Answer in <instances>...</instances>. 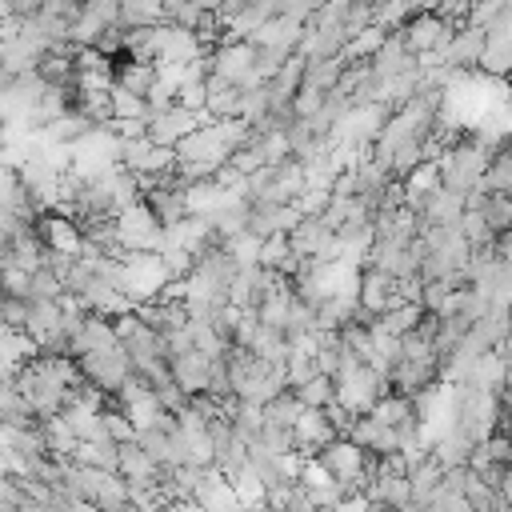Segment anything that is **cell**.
<instances>
[{"instance_id": "836d02e7", "label": "cell", "mask_w": 512, "mask_h": 512, "mask_svg": "<svg viewBox=\"0 0 512 512\" xmlns=\"http://www.w3.org/2000/svg\"><path fill=\"white\" fill-rule=\"evenodd\" d=\"M76 464H92V468H108V472H116L120 468V444L116 440H80V448H76V456H72Z\"/></svg>"}, {"instance_id": "f6af8a7d", "label": "cell", "mask_w": 512, "mask_h": 512, "mask_svg": "<svg viewBox=\"0 0 512 512\" xmlns=\"http://www.w3.org/2000/svg\"><path fill=\"white\" fill-rule=\"evenodd\" d=\"M500 400H504V408L512 404V360H508V376H504V388H500Z\"/></svg>"}, {"instance_id": "4316f807", "label": "cell", "mask_w": 512, "mask_h": 512, "mask_svg": "<svg viewBox=\"0 0 512 512\" xmlns=\"http://www.w3.org/2000/svg\"><path fill=\"white\" fill-rule=\"evenodd\" d=\"M444 472H448V468H444V464H440L432 452H428V456H424L416 468H408V480H412V500L428 504V500H432V492L444 484Z\"/></svg>"}, {"instance_id": "d6a6232c", "label": "cell", "mask_w": 512, "mask_h": 512, "mask_svg": "<svg viewBox=\"0 0 512 512\" xmlns=\"http://www.w3.org/2000/svg\"><path fill=\"white\" fill-rule=\"evenodd\" d=\"M304 408H308V404L296 396V388H284L280 396H272V400L264 404V420L276 424V428H296V420H300Z\"/></svg>"}, {"instance_id": "3957f363", "label": "cell", "mask_w": 512, "mask_h": 512, "mask_svg": "<svg viewBox=\"0 0 512 512\" xmlns=\"http://www.w3.org/2000/svg\"><path fill=\"white\" fill-rule=\"evenodd\" d=\"M504 420V400L496 388H480V384H460V400H456V428L480 444L488 440Z\"/></svg>"}, {"instance_id": "ee69618b", "label": "cell", "mask_w": 512, "mask_h": 512, "mask_svg": "<svg viewBox=\"0 0 512 512\" xmlns=\"http://www.w3.org/2000/svg\"><path fill=\"white\" fill-rule=\"evenodd\" d=\"M492 252H496L500 260H508V264H512V228H504V232L496 236V244H492Z\"/></svg>"}, {"instance_id": "e575fe53", "label": "cell", "mask_w": 512, "mask_h": 512, "mask_svg": "<svg viewBox=\"0 0 512 512\" xmlns=\"http://www.w3.org/2000/svg\"><path fill=\"white\" fill-rule=\"evenodd\" d=\"M152 116V104L148 96L140 92H128V88H112V120H148Z\"/></svg>"}, {"instance_id": "b9f144b4", "label": "cell", "mask_w": 512, "mask_h": 512, "mask_svg": "<svg viewBox=\"0 0 512 512\" xmlns=\"http://www.w3.org/2000/svg\"><path fill=\"white\" fill-rule=\"evenodd\" d=\"M68 288H64V280L44 264L40 272H32V284H28V300H60Z\"/></svg>"}, {"instance_id": "d4e9b609", "label": "cell", "mask_w": 512, "mask_h": 512, "mask_svg": "<svg viewBox=\"0 0 512 512\" xmlns=\"http://www.w3.org/2000/svg\"><path fill=\"white\" fill-rule=\"evenodd\" d=\"M40 352H44V348L36 344L32 332H24V328H4V376H20V368L32 364Z\"/></svg>"}, {"instance_id": "ffe728a7", "label": "cell", "mask_w": 512, "mask_h": 512, "mask_svg": "<svg viewBox=\"0 0 512 512\" xmlns=\"http://www.w3.org/2000/svg\"><path fill=\"white\" fill-rule=\"evenodd\" d=\"M292 432H296V448H300L304 456H316L324 444H332V440L340 436V428L332 424V416H328L324 408H304Z\"/></svg>"}, {"instance_id": "7c38bea8", "label": "cell", "mask_w": 512, "mask_h": 512, "mask_svg": "<svg viewBox=\"0 0 512 512\" xmlns=\"http://www.w3.org/2000/svg\"><path fill=\"white\" fill-rule=\"evenodd\" d=\"M288 236H292V248L300 260H340L336 228L324 216H304Z\"/></svg>"}, {"instance_id": "83f0119b", "label": "cell", "mask_w": 512, "mask_h": 512, "mask_svg": "<svg viewBox=\"0 0 512 512\" xmlns=\"http://www.w3.org/2000/svg\"><path fill=\"white\" fill-rule=\"evenodd\" d=\"M228 480H232V488H236V496H240V504L252 512V508H260V504H268V480L252 468V464H244V468H236V472H228Z\"/></svg>"}, {"instance_id": "ac0fdd59", "label": "cell", "mask_w": 512, "mask_h": 512, "mask_svg": "<svg viewBox=\"0 0 512 512\" xmlns=\"http://www.w3.org/2000/svg\"><path fill=\"white\" fill-rule=\"evenodd\" d=\"M464 212H468V200H464V192H452L448 184H440L436 192H428V196L416 204V216H420V224H424V228H428V224H440V228H456Z\"/></svg>"}, {"instance_id": "8d00e7d4", "label": "cell", "mask_w": 512, "mask_h": 512, "mask_svg": "<svg viewBox=\"0 0 512 512\" xmlns=\"http://www.w3.org/2000/svg\"><path fill=\"white\" fill-rule=\"evenodd\" d=\"M296 396H300L308 408H328V404L336 400V376H328V372H316L312 380L296 384Z\"/></svg>"}, {"instance_id": "484cf974", "label": "cell", "mask_w": 512, "mask_h": 512, "mask_svg": "<svg viewBox=\"0 0 512 512\" xmlns=\"http://www.w3.org/2000/svg\"><path fill=\"white\" fill-rule=\"evenodd\" d=\"M444 184V168H440V160H424V164H416L408 176H404V192H408V204L416 208L428 192H436Z\"/></svg>"}, {"instance_id": "f546056e", "label": "cell", "mask_w": 512, "mask_h": 512, "mask_svg": "<svg viewBox=\"0 0 512 512\" xmlns=\"http://www.w3.org/2000/svg\"><path fill=\"white\" fill-rule=\"evenodd\" d=\"M508 352H500V348H492V352H484L480 360H476V368H472V376H468V384H480V388H504V376H508Z\"/></svg>"}, {"instance_id": "ab89813d", "label": "cell", "mask_w": 512, "mask_h": 512, "mask_svg": "<svg viewBox=\"0 0 512 512\" xmlns=\"http://www.w3.org/2000/svg\"><path fill=\"white\" fill-rule=\"evenodd\" d=\"M224 244H228L232 260H236V268H256V264H260L264 240H260L256 232H240V236H232V240H224Z\"/></svg>"}, {"instance_id": "7dc6e473", "label": "cell", "mask_w": 512, "mask_h": 512, "mask_svg": "<svg viewBox=\"0 0 512 512\" xmlns=\"http://www.w3.org/2000/svg\"><path fill=\"white\" fill-rule=\"evenodd\" d=\"M252 512H276V508H272V504H260V508H252Z\"/></svg>"}, {"instance_id": "1f68e13d", "label": "cell", "mask_w": 512, "mask_h": 512, "mask_svg": "<svg viewBox=\"0 0 512 512\" xmlns=\"http://www.w3.org/2000/svg\"><path fill=\"white\" fill-rule=\"evenodd\" d=\"M424 316H428V308L420 304V300H404V304H396V308H388L384 316H376L388 332H396V336H408V332H416L420 324H424Z\"/></svg>"}, {"instance_id": "603a6c76", "label": "cell", "mask_w": 512, "mask_h": 512, "mask_svg": "<svg viewBox=\"0 0 512 512\" xmlns=\"http://www.w3.org/2000/svg\"><path fill=\"white\" fill-rule=\"evenodd\" d=\"M484 48H488V28L464 24V28H456V36H452V44H448V60H444V64H452V68H472V64L484 60Z\"/></svg>"}, {"instance_id": "74e56055", "label": "cell", "mask_w": 512, "mask_h": 512, "mask_svg": "<svg viewBox=\"0 0 512 512\" xmlns=\"http://www.w3.org/2000/svg\"><path fill=\"white\" fill-rule=\"evenodd\" d=\"M232 424H236V432H240L244 440H256L260 428L268 424V420H264V404H256V400H236V404H232Z\"/></svg>"}, {"instance_id": "bcb514c9", "label": "cell", "mask_w": 512, "mask_h": 512, "mask_svg": "<svg viewBox=\"0 0 512 512\" xmlns=\"http://www.w3.org/2000/svg\"><path fill=\"white\" fill-rule=\"evenodd\" d=\"M500 432L508 436V464H512V416H508V408H504V420H500Z\"/></svg>"}, {"instance_id": "6da1fadb", "label": "cell", "mask_w": 512, "mask_h": 512, "mask_svg": "<svg viewBox=\"0 0 512 512\" xmlns=\"http://www.w3.org/2000/svg\"><path fill=\"white\" fill-rule=\"evenodd\" d=\"M252 140V124L248 120H204L180 148H176V172L192 184V180H204V176H216L232 156L236 148H244Z\"/></svg>"}, {"instance_id": "7bdbcfd3", "label": "cell", "mask_w": 512, "mask_h": 512, "mask_svg": "<svg viewBox=\"0 0 512 512\" xmlns=\"http://www.w3.org/2000/svg\"><path fill=\"white\" fill-rule=\"evenodd\" d=\"M436 512H472V504H468V496H464V488H452V484H440L436 492H432V500H428Z\"/></svg>"}, {"instance_id": "8992f818", "label": "cell", "mask_w": 512, "mask_h": 512, "mask_svg": "<svg viewBox=\"0 0 512 512\" xmlns=\"http://www.w3.org/2000/svg\"><path fill=\"white\" fill-rule=\"evenodd\" d=\"M384 392H388V380L372 364H360L356 356H348L344 368L336 372V404H344L352 416H368Z\"/></svg>"}, {"instance_id": "2e32d148", "label": "cell", "mask_w": 512, "mask_h": 512, "mask_svg": "<svg viewBox=\"0 0 512 512\" xmlns=\"http://www.w3.org/2000/svg\"><path fill=\"white\" fill-rule=\"evenodd\" d=\"M36 232L44 240L48 252H64V256H80L88 244H84V228L80 220H72L68 212H44L36 216Z\"/></svg>"}, {"instance_id": "cb8c5ba5", "label": "cell", "mask_w": 512, "mask_h": 512, "mask_svg": "<svg viewBox=\"0 0 512 512\" xmlns=\"http://www.w3.org/2000/svg\"><path fill=\"white\" fill-rule=\"evenodd\" d=\"M376 504H384V508H404V504H412V480H408V472H380L376 468V476H372V484L364 488Z\"/></svg>"}, {"instance_id": "52a82bcc", "label": "cell", "mask_w": 512, "mask_h": 512, "mask_svg": "<svg viewBox=\"0 0 512 512\" xmlns=\"http://www.w3.org/2000/svg\"><path fill=\"white\" fill-rule=\"evenodd\" d=\"M308 188V168L304 160H284L268 164L256 176H248V200L252 204H296V196Z\"/></svg>"}, {"instance_id": "7a4b0ae2", "label": "cell", "mask_w": 512, "mask_h": 512, "mask_svg": "<svg viewBox=\"0 0 512 512\" xmlns=\"http://www.w3.org/2000/svg\"><path fill=\"white\" fill-rule=\"evenodd\" d=\"M492 152H496V148L480 144L476 136H464V140L448 144V148L440 152L444 184H448L452 192H464V196L476 192V188L484 184V172H488V164H492Z\"/></svg>"}, {"instance_id": "8fae6325", "label": "cell", "mask_w": 512, "mask_h": 512, "mask_svg": "<svg viewBox=\"0 0 512 512\" xmlns=\"http://www.w3.org/2000/svg\"><path fill=\"white\" fill-rule=\"evenodd\" d=\"M80 372H84L88 384H96V388H104V392H120V388L136 376V364H132L128 348L120 344V348H108V352H88V356H80Z\"/></svg>"}, {"instance_id": "e0dca14e", "label": "cell", "mask_w": 512, "mask_h": 512, "mask_svg": "<svg viewBox=\"0 0 512 512\" xmlns=\"http://www.w3.org/2000/svg\"><path fill=\"white\" fill-rule=\"evenodd\" d=\"M396 304H404L400 280L388 276V272H380V268H364V280H360V308H364V316L376 320V316H384Z\"/></svg>"}, {"instance_id": "d6986e66", "label": "cell", "mask_w": 512, "mask_h": 512, "mask_svg": "<svg viewBox=\"0 0 512 512\" xmlns=\"http://www.w3.org/2000/svg\"><path fill=\"white\" fill-rule=\"evenodd\" d=\"M108 348H120V336H116V320L112 316H100V312H88L84 328L68 340V356H88V352H108Z\"/></svg>"}, {"instance_id": "7402d4cb", "label": "cell", "mask_w": 512, "mask_h": 512, "mask_svg": "<svg viewBox=\"0 0 512 512\" xmlns=\"http://www.w3.org/2000/svg\"><path fill=\"white\" fill-rule=\"evenodd\" d=\"M196 500H200L208 512H248V508L240 504V496H236L228 472H220L216 464L204 472V480H200V488H196Z\"/></svg>"}, {"instance_id": "f35d334b", "label": "cell", "mask_w": 512, "mask_h": 512, "mask_svg": "<svg viewBox=\"0 0 512 512\" xmlns=\"http://www.w3.org/2000/svg\"><path fill=\"white\" fill-rule=\"evenodd\" d=\"M484 220H488V228L500 236L504 228H512V192H488V200H484Z\"/></svg>"}, {"instance_id": "4dcf8cb0", "label": "cell", "mask_w": 512, "mask_h": 512, "mask_svg": "<svg viewBox=\"0 0 512 512\" xmlns=\"http://www.w3.org/2000/svg\"><path fill=\"white\" fill-rule=\"evenodd\" d=\"M472 440L460 432V428H452V432H444L436 444H432V456L444 464V468H464L468 460H472Z\"/></svg>"}, {"instance_id": "44dd1931", "label": "cell", "mask_w": 512, "mask_h": 512, "mask_svg": "<svg viewBox=\"0 0 512 512\" xmlns=\"http://www.w3.org/2000/svg\"><path fill=\"white\" fill-rule=\"evenodd\" d=\"M296 484L312 496V504H316V508H336V504H340V496L348 492V488H344V484H340V480H336V476H332L316 456H308V460H304V472H300V480H296Z\"/></svg>"}, {"instance_id": "5bb4252c", "label": "cell", "mask_w": 512, "mask_h": 512, "mask_svg": "<svg viewBox=\"0 0 512 512\" xmlns=\"http://www.w3.org/2000/svg\"><path fill=\"white\" fill-rule=\"evenodd\" d=\"M204 52H208V48H204L200 32L180 28V24H172V20L156 24V64H192V60H200Z\"/></svg>"}, {"instance_id": "f1b7e54d", "label": "cell", "mask_w": 512, "mask_h": 512, "mask_svg": "<svg viewBox=\"0 0 512 512\" xmlns=\"http://www.w3.org/2000/svg\"><path fill=\"white\" fill-rule=\"evenodd\" d=\"M164 20V0H120V28H152Z\"/></svg>"}, {"instance_id": "c3c4849f", "label": "cell", "mask_w": 512, "mask_h": 512, "mask_svg": "<svg viewBox=\"0 0 512 512\" xmlns=\"http://www.w3.org/2000/svg\"><path fill=\"white\" fill-rule=\"evenodd\" d=\"M508 416H512V404H508Z\"/></svg>"}, {"instance_id": "5b68a950", "label": "cell", "mask_w": 512, "mask_h": 512, "mask_svg": "<svg viewBox=\"0 0 512 512\" xmlns=\"http://www.w3.org/2000/svg\"><path fill=\"white\" fill-rule=\"evenodd\" d=\"M120 164V132L112 124H92L76 144H72V176L76 180H96Z\"/></svg>"}, {"instance_id": "ba28073f", "label": "cell", "mask_w": 512, "mask_h": 512, "mask_svg": "<svg viewBox=\"0 0 512 512\" xmlns=\"http://www.w3.org/2000/svg\"><path fill=\"white\" fill-rule=\"evenodd\" d=\"M120 164L132 168L148 188L152 180H160V176H168L176 168V148L156 144L148 132L144 136H120Z\"/></svg>"}, {"instance_id": "9a60e30c", "label": "cell", "mask_w": 512, "mask_h": 512, "mask_svg": "<svg viewBox=\"0 0 512 512\" xmlns=\"http://www.w3.org/2000/svg\"><path fill=\"white\" fill-rule=\"evenodd\" d=\"M168 368H172V380H176L180 388H188L192 396H200V392H208V384H212L216 360H212L208 352H200L196 344H188V348L168 352Z\"/></svg>"}, {"instance_id": "4fadbf2b", "label": "cell", "mask_w": 512, "mask_h": 512, "mask_svg": "<svg viewBox=\"0 0 512 512\" xmlns=\"http://www.w3.org/2000/svg\"><path fill=\"white\" fill-rule=\"evenodd\" d=\"M204 120H208L204 112H192L184 104H168V108H160V112L148 116V136L156 144H164V148H180Z\"/></svg>"}, {"instance_id": "277c9868", "label": "cell", "mask_w": 512, "mask_h": 512, "mask_svg": "<svg viewBox=\"0 0 512 512\" xmlns=\"http://www.w3.org/2000/svg\"><path fill=\"white\" fill-rule=\"evenodd\" d=\"M120 288L132 296V304H148L156 296H164V288L172 284V268L164 260V252H124L120 256Z\"/></svg>"}, {"instance_id": "60d3db41", "label": "cell", "mask_w": 512, "mask_h": 512, "mask_svg": "<svg viewBox=\"0 0 512 512\" xmlns=\"http://www.w3.org/2000/svg\"><path fill=\"white\" fill-rule=\"evenodd\" d=\"M104 432H108V440H116V444H128V440L140 436V428L132 424V416H128L120 404H108V408H104Z\"/></svg>"}, {"instance_id": "30bf717a", "label": "cell", "mask_w": 512, "mask_h": 512, "mask_svg": "<svg viewBox=\"0 0 512 512\" xmlns=\"http://www.w3.org/2000/svg\"><path fill=\"white\" fill-rule=\"evenodd\" d=\"M116 232H120L124 252H160V244H164V224L156 220V212L144 200H136L132 208H124L116 216Z\"/></svg>"}, {"instance_id": "9c48e42d", "label": "cell", "mask_w": 512, "mask_h": 512, "mask_svg": "<svg viewBox=\"0 0 512 512\" xmlns=\"http://www.w3.org/2000/svg\"><path fill=\"white\" fill-rule=\"evenodd\" d=\"M212 72L240 84V88H260L268 84L260 76V48L252 40H224L216 52H212Z\"/></svg>"}, {"instance_id": "d590c367", "label": "cell", "mask_w": 512, "mask_h": 512, "mask_svg": "<svg viewBox=\"0 0 512 512\" xmlns=\"http://www.w3.org/2000/svg\"><path fill=\"white\" fill-rule=\"evenodd\" d=\"M480 188L484 192H512V144H504V148L492 152V164H488Z\"/></svg>"}]
</instances>
